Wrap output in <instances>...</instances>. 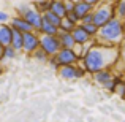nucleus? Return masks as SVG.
Listing matches in <instances>:
<instances>
[{"label":"nucleus","mask_w":125,"mask_h":122,"mask_svg":"<svg viewBox=\"0 0 125 122\" xmlns=\"http://www.w3.org/2000/svg\"><path fill=\"white\" fill-rule=\"evenodd\" d=\"M32 57L37 59V60H40V62H46V60H49V55L46 54V51H44V49H41V48H38L37 51L32 54Z\"/></svg>","instance_id":"nucleus-22"},{"label":"nucleus","mask_w":125,"mask_h":122,"mask_svg":"<svg viewBox=\"0 0 125 122\" xmlns=\"http://www.w3.org/2000/svg\"><path fill=\"white\" fill-rule=\"evenodd\" d=\"M10 16L6 14L5 11H0V22H2V24H6V22H10Z\"/></svg>","instance_id":"nucleus-26"},{"label":"nucleus","mask_w":125,"mask_h":122,"mask_svg":"<svg viewBox=\"0 0 125 122\" xmlns=\"http://www.w3.org/2000/svg\"><path fill=\"white\" fill-rule=\"evenodd\" d=\"M94 79L104 87L108 82H111L114 79V76H113V73L109 71V68H104V70H100V71H97V73H94Z\"/></svg>","instance_id":"nucleus-12"},{"label":"nucleus","mask_w":125,"mask_h":122,"mask_svg":"<svg viewBox=\"0 0 125 122\" xmlns=\"http://www.w3.org/2000/svg\"><path fill=\"white\" fill-rule=\"evenodd\" d=\"M43 18H44V21L51 22V24L57 25V27H60V24H62V19H63V18H60V16L57 14V13L51 11V10H46V11L43 13Z\"/></svg>","instance_id":"nucleus-16"},{"label":"nucleus","mask_w":125,"mask_h":122,"mask_svg":"<svg viewBox=\"0 0 125 122\" xmlns=\"http://www.w3.org/2000/svg\"><path fill=\"white\" fill-rule=\"evenodd\" d=\"M83 25V27L85 29V32H87L89 35H90V37H97L98 35V32H100V27H98L97 24H95V22H89V24H81Z\"/></svg>","instance_id":"nucleus-18"},{"label":"nucleus","mask_w":125,"mask_h":122,"mask_svg":"<svg viewBox=\"0 0 125 122\" xmlns=\"http://www.w3.org/2000/svg\"><path fill=\"white\" fill-rule=\"evenodd\" d=\"M119 57H122L120 46H106L95 43L81 59V65L87 70V73L94 75L100 70L109 68L111 65L116 64V60H119Z\"/></svg>","instance_id":"nucleus-1"},{"label":"nucleus","mask_w":125,"mask_h":122,"mask_svg":"<svg viewBox=\"0 0 125 122\" xmlns=\"http://www.w3.org/2000/svg\"><path fill=\"white\" fill-rule=\"evenodd\" d=\"M49 10L54 11V13H57L60 18H67V14H68L63 0H51V3H49Z\"/></svg>","instance_id":"nucleus-13"},{"label":"nucleus","mask_w":125,"mask_h":122,"mask_svg":"<svg viewBox=\"0 0 125 122\" xmlns=\"http://www.w3.org/2000/svg\"><path fill=\"white\" fill-rule=\"evenodd\" d=\"M116 18V5L113 2H103L95 6L94 10V22L98 27H103L104 24Z\"/></svg>","instance_id":"nucleus-3"},{"label":"nucleus","mask_w":125,"mask_h":122,"mask_svg":"<svg viewBox=\"0 0 125 122\" xmlns=\"http://www.w3.org/2000/svg\"><path fill=\"white\" fill-rule=\"evenodd\" d=\"M67 18L70 19V21H73V22H74L76 25H78V24H81V18H79V16H78V14H76L74 11H70V13L67 14Z\"/></svg>","instance_id":"nucleus-23"},{"label":"nucleus","mask_w":125,"mask_h":122,"mask_svg":"<svg viewBox=\"0 0 125 122\" xmlns=\"http://www.w3.org/2000/svg\"><path fill=\"white\" fill-rule=\"evenodd\" d=\"M16 54H18V51H16L11 44L10 46H3V49H2V57L3 59H14Z\"/></svg>","instance_id":"nucleus-19"},{"label":"nucleus","mask_w":125,"mask_h":122,"mask_svg":"<svg viewBox=\"0 0 125 122\" xmlns=\"http://www.w3.org/2000/svg\"><path fill=\"white\" fill-rule=\"evenodd\" d=\"M65 2V6H67V11H74V6H76V2L74 0H63Z\"/></svg>","instance_id":"nucleus-24"},{"label":"nucleus","mask_w":125,"mask_h":122,"mask_svg":"<svg viewBox=\"0 0 125 122\" xmlns=\"http://www.w3.org/2000/svg\"><path fill=\"white\" fill-rule=\"evenodd\" d=\"M40 48L44 49L46 54L51 57V55H55L62 49V41L59 38V35L40 33Z\"/></svg>","instance_id":"nucleus-5"},{"label":"nucleus","mask_w":125,"mask_h":122,"mask_svg":"<svg viewBox=\"0 0 125 122\" xmlns=\"http://www.w3.org/2000/svg\"><path fill=\"white\" fill-rule=\"evenodd\" d=\"M74 27H76V24H74L73 21H70L68 18L62 19V24H60V30L62 32H73Z\"/></svg>","instance_id":"nucleus-20"},{"label":"nucleus","mask_w":125,"mask_h":122,"mask_svg":"<svg viewBox=\"0 0 125 122\" xmlns=\"http://www.w3.org/2000/svg\"><path fill=\"white\" fill-rule=\"evenodd\" d=\"M116 16L119 19H125V0H119L116 5Z\"/></svg>","instance_id":"nucleus-21"},{"label":"nucleus","mask_w":125,"mask_h":122,"mask_svg":"<svg viewBox=\"0 0 125 122\" xmlns=\"http://www.w3.org/2000/svg\"><path fill=\"white\" fill-rule=\"evenodd\" d=\"M16 13H18L19 16H22V18L27 19V21L33 25V29L37 32L41 30V25H43L44 18H43V13L40 10H37L35 6L27 5V3H22V5H19L18 8H16Z\"/></svg>","instance_id":"nucleus-4"},{"label":"nucleus","mask_w":125,"mask_h":122,"mask_svg":"<svg viewBox=\"0 0 125 122\" xmlns=\"http://www.w3.org/2000/svg\"><path fill=\"white\" fill-rule=\"evenodd\" d=\"M40 33L59 35V33H60V27H57V25L51 24V22H48V21H43V25H41V30H40Z\"/></svg>","instance_id":"nucleus-17"},{"label":"nucleus","mask_w":125,"mask_h":122,"mask_svg":"<svg viewBox=\"0 0 125 122\" xmlns=\"http://www.w3.org/2000/svg\"><path fill=\"white\" fill-rule=\"evenodd\" d=\"M13 32H14V29L10 25V22L0 25V43H2V46H10L11 44Z\"/></svg>","instance_id":"nucleus-10"},{"label":"nucleus","mask_w":125,"mask_h":122,"mask_svg":"<svg viewBox=\"0 0 125 122\" xmlns=\"http://www.w3.org/2000/svg\"><path fill=\"white\" fill-rule=\"evenodd\" d=\"M74 2H78V0H74Z\"/></svg>","instance_id":"nucleus-28"},{"label":"nucleus","mask_w":125,"mask_h":122,"mask_svg":"<svg viewBox=\"0 0 125 122\" xmlns=\"http://www.w3.org/2000/svg\"><path fill=\"white\" fill-rule=\"evenodd\" d=\"M85 2H89V3H92L94 6H97V5H100V3H103L104 0H85Z\"/></svg>","instance_id":"nucleus-27"},{"label":"nucleus","mask_w":125,"mask_h":122,"mask_svg":"<svg viewBox=\"0 0 125 122\" xmlns=\"http://www.w3.org/2000/svg\"><path fill=\"white\" fill-rule=\"evenodd\" d=\"M14 29V27H13ZM11 46L16 49V51H24V32L18 30V29H14V32H13V41H11Z\"/></svg>","instance_id":"nucleus-14"},{"label":"nucleus","mask_w":125,"mask_h":122,"mask_svg":"<svg viewBox=\"0 0 125 122\" xmlns=\"http://www.w3.org/2000/svg\"><path fill=\"white\" fill-rule=\"evenodd\" d=\"M40 32L32 30V32H25L24 33V52L25 54H33L38 48H40Z\"/></svg>","instance_id":"nucleus-7"},{"label":"nucleus","mask_w":125,"mask_h":122,"mask_svg":"<svg viewBox=\"0 0 125 122\" xmlns=\"http://www.w3.org/2000/svg\"><path fill=\"white\" fill-rule=\"evenodd\" d=\"M71 33H73L74 40H76V44H87V43H90V41L95 40L94 37H90V35L85 32V29L81 24H78L76 27L73 29V32H71Z\"/></svg>","instance_id":"nucleus-9"},{"label":"nucleus","mask_w":125,"mask_h":122,"mask_svg":"<svg viewBox=\"0 0 125 122\" xmlns=\"http://www.w3.org/2000/svg\"><path fill=\"white\" fill-rule=\"evenodd\" d=\"M124 100H125V97H124Z\"/></svg>","instance_id":"nucleus-29"},{"label":"nucleus","mask_w":125,"mask_h":122,"mask_svg":"<svg viewBox=\"0 0 125 122\" xmlns=\"http://www.w3.org/2000/svg\"><path fill=\"white\" fill-rule=\"evenodd\" d=\"M59 64L60 65H71V64H78L81 60V57L78 55V52L71 48H62L60 51L55 54Z\"/></svg>","instance_id":"nucleus-6"},{"label":"nucleus","mask_w":125,"mask_h":122,"mask_svg":"<svg viewBox=\"0 0 125 122\" xmlns=\"http://www.w3.org/2000/svg\"><path fill=\"white\" fill-rule=\"evenodd\" d=\"M94 10H95V6L92 5V3L85 2V0H78V2H76V6H74V13H76L81 19H83L84 16H87L89 13H92Z\"/></svg>","instance_id":"nucleus-11"},{"label":"nucleus","mask_w":125,"mask_h":122,"mask_svg":"<svg viewBox=\"0 0 125 122\" xmlns=\"http://www.w3.org/2000/svg\"><path fill=\"white\" fill-rule=\"evenodd\" d=\"M89 22H94V11L89 13L87 16H84V18L81 19V24H89Z\"/></svg>","instance_id":"nucleus-25"},{"label":"nucleus","mask_w":125,"mask_h":122,"mask_svg":"<svg viewBox=\"0 0 125 122\" xmlns=\"http://www.w3.org/2000/svg\"><path fill=\"white\" fill-rule=\"evenodd\" d=\"M59 38H60V41H62V48H71V49H74V46H76V40H74V37H73L71 32H62L60 30Z\"/></svg>","instance_id":"nucleus-15"},{"label":"nucleus","mask_w":125,"mask_h":122,"mask_svg":"<svg viewBox=\"0 0 125 122\" xmlns=\"http://www.w3.org/2000/svg\"><path fill=\"white\" fill-rule=\"evenodd\" d=\"M97 43L106 46H120L125 40V27L124 21L116 16L114 19H111L108 24H104L103 27H100V32L95 37Z\"/></svg>","instance_id":"nucleus-2"},{"label":"nucleus","mask_w":125,"mask_h":122,"mask_svg":"<svg viewBox=\"0 0 125 122\" xmlns=\"http://www.w3.org/2000/svg\"><path fill=\"white\" fill-rule=\"evenodd\" d=\"M10 25L14 27V29H18V30H21V32H24V33H25V32L35 30L33 25H32L25 18H22V16H19V14L11 16V19H10Z\"/></svg>","instance_id":"nucleus-8"}]
</instances>
